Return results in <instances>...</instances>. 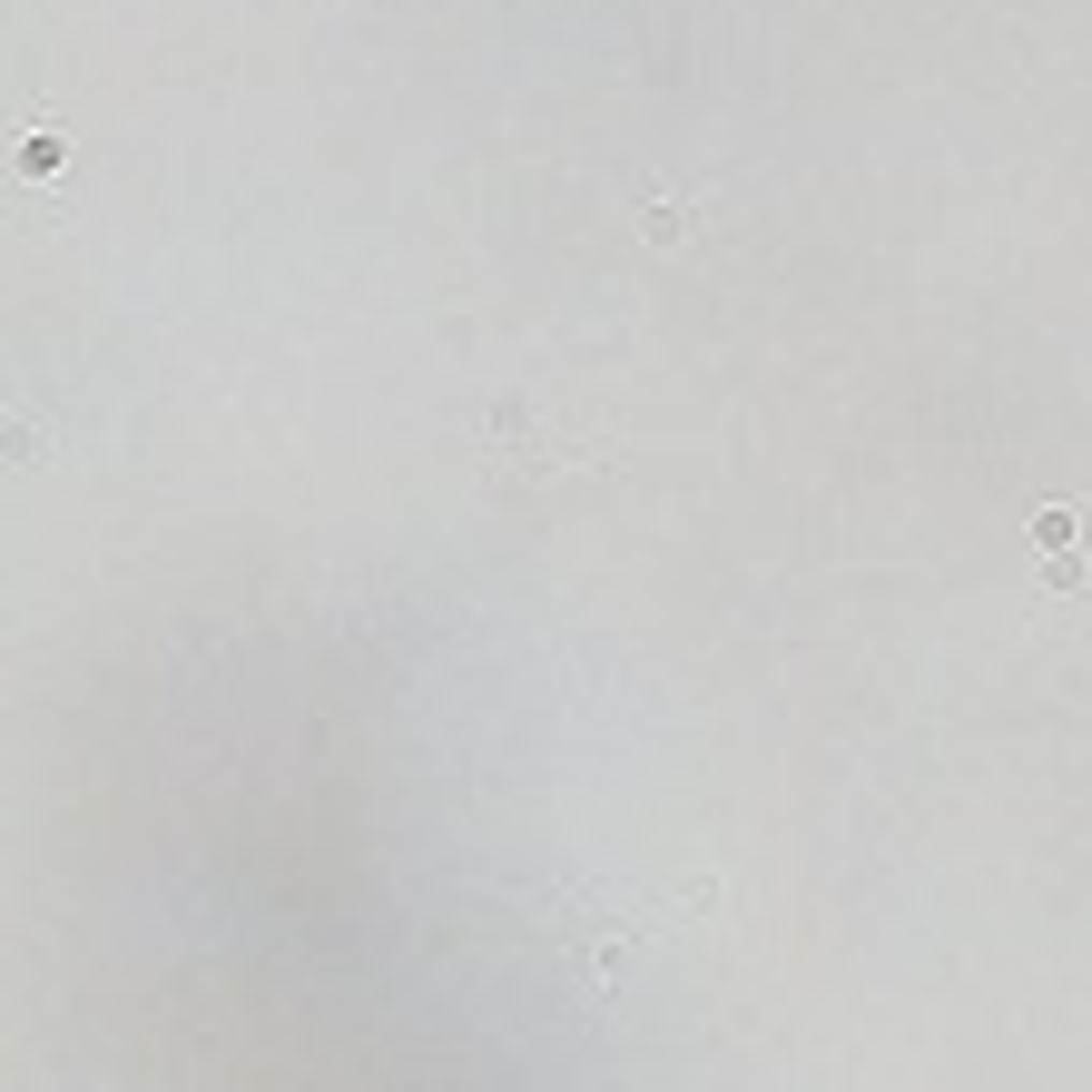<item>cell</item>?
Segmentation results:
<instances>
[{"label":"cell","mask_w":1092,"mask_h":1092,"mask_svg":"<svg viewBox=\"0 0 1092 1092\" xmlns=\"http://www.w3.org/2000/svg\"><path fill=\"white\" fill-rule=\"evenodd\" d=\"M689 227V198H650V236H679Z\"/></svg>","instance_id":"7a4b0ae2"},{"label":"cell","mask_w":1092,"mask_h":1092,"mask_svg":"<svg viewBox=\"0 0 1092 1092\" xmlns=\"http://www.w3.org/2000/svg\"><path fill=\"white\" fill-rule=\"evenodd\" d=\"M20 168H59V128H30V139H20Z\"/></svg>","instance_id":"6da1fadb"}]
</instances>
